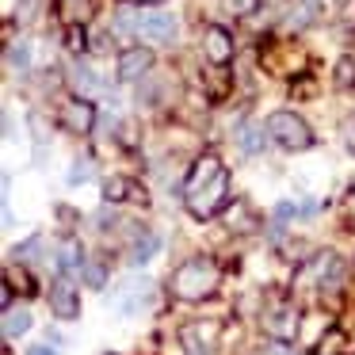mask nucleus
Instances as JSON below:
<instances>
[{"mask_svg": "<svg viewBox=\"0 0 355 355\" xmlns=\"http://www.w3.org/2000/svg\"><path fill=\"white\" fill-rule=\"evenodd\" d=\"M344 141H347V149H352V153H355V119H352V123L344 126Z\"/></svg>", "mask_w": 355, "mask_h": 355, "instance_id": "nucleus-30", "label": "nucleus"}, {"mask_svg": "<svg viewBox=\"0 0 355 355\" xmlns=\"http://www.w3.org/2000/svg\"><path fill=\"white\" fill-rule=\"evenodd\" d=\"M202 58L210 65H225L233 62V35L225 27H207L202 31Z\"/></svg>", "mask_w": 355, "mask_h": 355, "instance_id": "nucleus-10", "label": "nucleus"}, {"mask_svg": "<svg viewBox=\"0 0 355 355\" xmlns=\"http://www.w3.org/2000/svg\"><path fill=\"white\" fill-rule=\"evenodd\" d=\"M62 123L69 126L73 134H88L96 126V107H92V103H85V100H73V103H65Z\"/></svg>", "mask_w": 355, "mask_h": 355, "instance_id": "nucleus-13", "label": "nucleus"}, {"mask_svg": "<svg viewBox=\"0 0 355 355\" xmlns=\"http://www.w3.org/2000/svg\"><path fill=\"white\" fill-rule=\"evenodd\" d=\"M126 195H130V180L115 176V180H107V184H103V199H107V202H123Z\"/></svg>", "mask_w": 355, "mask_h": 355, "instance_id": "nucleus-23", "label": "nucleus"}, {"mask_svg": "<svg viewBox=\"0 0 355 355\" xmlns=\"http://www.w3.org/2000/svg\"><path fill=\"white\" fill-rule=\"evenodd\" d=\"M222 283V268H218L210 256H191L187 263H180L176 275H172V294L184 302H202L218 291Z\"/></svg>", "mask_w": 355, "mask_h": 355, "instance_id": "nucleus-2", "label": "nucleus"}, {"mask_svg": "<svg viewBox=\"0 0 355 355\" xmlns=\"http://www.w3.org/2000/svg\"><path fill=\"white\" fill-rule=\"evenodd\" d=\"M126 4H138V8H149V4H161V0H126Z\"/></svg>", "mask_w": 355, "mask_h": 355, "instance_id": "nucleus-32", "label": "nucleus"}, {"mask_svg": "<svg viewBox=\"0 0 355 355\" xmlns=\"http://www.w3.org/2000/svg\"><path fill=\"white\" fill-rule=\"evenodd\" d=\"M149 69H153V54L149 50H141V46L123 50V58H119V80H141Z\"/></svg>", "mask_w": 355, "mask_h": 355, "instance_id": "nucleus-11", "label": "nucleus"}, {"mask_svg": "<svg viewBox=\"0 0 355 355\" xmlns=\"http://www.w3.org/2000/svg\"><path fill=\"white\" fill-rule=\"evenodd\" d=\"M222 172H225V168H222V161H218L214 153L199 157V161H195V168H191V176H187V184H184V195L199 191L202 184H210V180H218Z\"/></svg>", "mask_w": 355, "mask_h": 355, "instance_id": "nucleus-15", "label": "nucleus"}, {"mask_svg": "<svg viewBox=\"0 0 355 355\" xmlns=\"http://www.w3.org/2000/svg\"><path fill=\"white\" fill-rule=\"evenodd\" d=\"M313 355H347V336H344V329H324L321 340L313 344Z\"/></svg>", "mask_w": 355, "mask_h": 355, "instance_id": "nucleus-19", "label": "nucleus"}, {"mask_svg": "<svg viewBox=\"0 0 355 355\" xmlns=\"http://www.w3.org/2000/svg\"><path fill=\"white\" fill-rule=\"evenodd\" d=\"M50 309H54V317H62V321H77L80 317V294L65 275H58L54 283H50Z\"/></svg>", "mask_w": 355, "mask_h": 355, "instance_id": "nucleus-7", "label": "nucleus"}, {"mask_svg": "<svg viewBox=\"0 0 355 355\" xmlns=\"http://www.w3.org/2000/svg\"><path fill=\"white\" fill-rule=\"evenodd\" d=\"M58 268L62 271H80L85 268V248H80V241L65 237L62 245H58Z\"/></svg>", "mask_w": 355, "mask_h": 355, "instance_id": "nucleus-18", "label": "nucleus"}, {"mask_svg": "<svg viewBox=\"0 0 355 355\" xmlns=\"http://www.w3.org/2000/svg\"><path fill=\"white\" fill-rule=\"evenodd\" d=\"M69 88L77 92V100H88V96L100 92V77L88 62H73L69 65Z\"/></svg>", "mask_w": 355, "mask_h": 355, "instance_id": "nucleus-14", "label": "nucleus"}, {"mask_svg": "<svg viewBox=\"0 0 355 355\" xmlns=\"http://www.w3.org/2000/svg\"><path fill=\"white\" fill-rule=\"evenodd\" d=\"M103 279H107L103 263H100V260H88V263H85V283H88V286H103Z\"/></svg>", "mask_w": 355, "mask_h": 355, "instance_id": "nucleus-25", "label": "nucleus"}, {"mask_svg": "<svg viewBox=\"0 0 355 355\" xmlns=\"http://www.w3.org/2000/svg\"><path fill=\"white\" fill-rule=\"evenodd\" d=\"M324 4H329V0H286V12H283L286 27H291V31L313 27L317 19L324 16Z\"/></svg>", "mask_w": 355, "mask_h": 355, "instance_id": "nucleus-8", "label": "nucleus"}, {"mask_svg": "<svg viewBox=\"0 0 355 355\" xmlns=\"http://www.w3.org/2000/svg\"><path fill=\"white\" fill-rule=\"evenodd\" d=\"M119 35H134L141 42H153V46H168L172 39L180 35V24L172 12H146V8H126L119 12Z\"/></svg>", "mask_w": 355, "mask_h": 355, "instance_id": "nucleus-1", "label": "nucleus"}, {"mask_svg": "<svg viewBox=\"0 0 355 355\" xmlns=\"http://www.w3.org/2000/svg\"><path fill=\"white\" fill-rule=\"evenodd\" d=\"M260 8V0H225V12L230 16H248V12Z\"/></svg>", "mask_w": 355, "mask_h": 355, "instance_id": "nucleus-26", "label": "nucleus"}, {"mask_svg": "<svg viewBox=\"0 0 355 355\" xmlns=\"http://www.w3.org/2000/svg\"><path fill=\"white\" fill-rule=\"evenodd\" d=\"M340 271H344V263H340L336 252H321L309 263V275H313V283L321 286V291H332V286L340 283Z\"/></svg>", "mask_w": 355, "mask_h": 355, "instance_id": "nucleus-12", "label": "nucleus"}, {"mask_svg": "<svg viewBox=\"0 0 355 355\" xmlns=\"http://www.w3.org/2000/svg\"><path fill=\"white\" fill-rule=\"evenodd\" d=\"M230 230H252V214L245 210V202H237V214L230 210Z\"/></svg>", "mask_w": 355, "mask_h": 355, "instance_id": "nucleus-27", "label": "nucleus"}, {"mask_svg": "<svg viewBox=\"0 0 355 355\" xmlns=\"http://www.w3.org/2000/svg\"><path fill=\"white\" fill-rule=\"evenodd\" d=\"M352 80H355V62L344 58V62L336 65V85H352Z\"/></svg>", "mask_w": 355, "mask_h": 355, "instance_id": "nucleus-28", "label": "nucleus"}, {"mask_svg": "<svg viewBox=\"0 0 355 355\" xmlns=\"http://www.w3.org/2000/svg\"><path fill=\"white\" fill-rule=\"evenodd\" d=\"M153 294H157V283H153V279H146V275H126V279H119V283L111 286L107 306L115 309V313H123V317H138V313H146V309L153 306Z\"/></svg>", "mask_w": 355, "mask_h": 355, "instance_id": "nucleus-3", "label": "nucleus"}, {"mask_svg": "<svg viewBox=\"0 0 355 355\" xmlns=\"http://www.w3.org/2000/svg\"><path fill=\"white\" fill-rule=\"evenodd\" d=\"M233 138H237L241 153H263V146H268L263 138H271V134H263V126H260V123H241Z\"/></svg>", "mask_w": 355, "mask_h": 355, "instance_id": "nucleus-17", "label": "nucleus"}, {"mask_svg": "<svg viewBox=\"0 0 355 355\" xmlns=\"http://www.w3.org/2000/svg\"><path fill=\"white\" fill-rule=\"evenodd\" d=\"M298 306H291V302H279L275 309H268L263 313V332H268L271 340H279V344H291L294 336H298Z\"/></svg>", "mask_w": 355, "mask_h": 355, "instance_id": "nucleus-6", "label": "nucleus"}, {"mask_svg": "<svg viewBox=\"0 0 355 355\" xmlns=\"http://www.w3.org/2000/svg\"><path fill=\"white\" fill-rule=\"evenodd\" d=\"M157 248H161V237L157 233H146L141 230L138 237H134V245H130V252H126V260L134 263V268H141V263H149L157 256Z\"/></svg>", "mask_w": 355, "mask_h": 355, "instance_id": "nucleus-16", "label": "nucleus"}, {"mask_svg": "<svg viewBox=\"0 0 355 355\" xmlns=\"http://www.w3.org/2000/svg\"><path fill=\"white\" fill-rule=\"evenodd\" d=\"M65 180H69V184H85V180H92V161H88V157H77Z\"/></svg>", "mask_w": 355, "mask_h": 355, "instance_id": "nucleus-24", "label": "nucleus"}, {"mask_svg": "<svg viewBox=\"0 0 355 355\" xmlns=\"http://www.w3.org/2000/svg\"><path fill=\"white\" fill-rule=\"evenodd\" d=\"M27 329H31V313H27L24 306H8V309H4V336L16 340V336H24Z\"/></svg>", "mask_w": 355, "mask_h": 355, "instance_id": "nucleus-20", "label": "nucleus"}, {"mask_svg": "<svg viewBox=\"0 0 355 355\" xmlns=\"http://www.w3.org/2000/svg\"><path fill=\"white\" fill-rule=\"evenodd\" d=\"M218 324L214 321H195V324H187L184 332H180V340H184V347H187V355H210V347L218 344Z\"/></svg>", "mask_w": 355, "mask_h": 355, "instance_id": "nucleus-9", "label": "nucleus"}, {"mask_svg": "<svg viewBox=\"0 0 355 355\" xmlns=\"http://www.w3.org/2000/svg\"><path fill=\"white\" fill-rule=\"evenodd\" d=\"M65 39H69V50H73V54H80V50H85V27H77V24H73Z\"/></svg>", "mask_w": 355, "mask_h": 355, "instance_id": "nucleus-29", "label": "nucleus"}, {"mask_svg": "<svg viewBox=\"0 0 355 355\" xmlns=\"http://www.w3.org/2000/svg\"><path fill=\"white\" fill-rule=\"evenodd\" d=\"M27 355H58V347H50V344H35Z\"/></svg>", "mask_w": 355, "mask_h": 355, "instance_id": "nucleus-31", "label": "nucleus"}, {"mask_svg": "<svg viewBox=\"0 0 355 355\" xmlns=\"http://www.w3.org/2000/svg\"><path fill=\"white\" fill-rule=\"evenodd\" d=\"M4 286H8L12 294H16V291H24V294H35V279L27 275V271L19 268V263H8V268H4Z\"/></svg>", "mask_w": 355, "mask_h": 355, "instance_id": "nucleus-21", "label": "nucleus"}, {"mask_svg": "<svg viewBox=\"0 0 355 355\" xmlns=\"http://www.w3.org/2000/svg\"><path fill=\"white\" fill-rule=\"evenodd\" d=\"M225 202H230V172H222L218 180H210L199 191L187 195V210H191L195 218H214Z\"/></svg>", "mask_w": 355, "mask_h": 355, "instance_id": "nucleus-5", "label": "nucleus"}, {"mask_svg": "<svg viewBox=\"0 0 355 355\" xmlns=\"http://www.w3.org/2000/svg\"><path fill=\"white\" fill-rule=\"evenodd\" d=\"M268 134L275 146L291 149V153H302V149L313 146V130L306 126V119L294 115V111H271L268 115Z\"/></svg>", "mask_w": 355, "mask_h": 355, "instance_id": "nucleus-4", "label": "nucleus"}, {"mask_svg": "<svg viewBox=\"0 0 355 355\" xmlns=\"http://www.w3.org/2000/svg\"><path fill=\"white\" fill-rule=\"evenodd\" d=\"M27 65H31V46H27V42H12V46H8V69L12 73H24L27 69Z\"/></svg>", "mask_w": 355, "mask_h": 355, "instance_id": "nucleus-22", "label": "nucleus"}]
</instances>
